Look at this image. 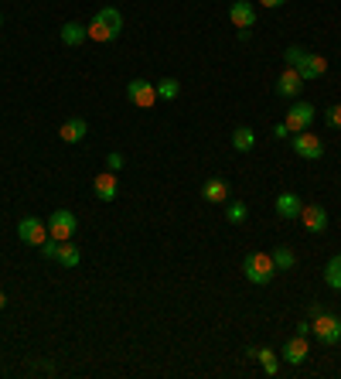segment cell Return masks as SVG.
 <instances>
[{
  "mask_svg": "<svg viewBox=\"0 0 341 379\" xmlns=\"http://www.w3.org/2000/svg\"><path fill=\"white\" fill-rule=\"evenodd\" d=\"M89 28V41H113L120 38V31H123V14L116 11V7H99L96 11V18L86 24Z\"/></svg>",
  "mask_w": 341,
  "mask_h": 379,
  "instance_id": "obj_1",
  "label": "cell"
},
{
  "mask_svg": "<svg viewBox=\"0 0 341 379\" xmlns=\"http://www.w3.org/2000/svg\"><path fill=\"white\" fill-rule=\"evenodd\" d=\"M243 273H246L249 284L266 287L273 277H277V264H273V256H270V253L253 249V253H246V260H243Z\"/></svg>",
  "mask_w": 341,
  "mask_h": 379,
  "instance_id": "obj_2",
  "label": "cell"
},
{
  "mask_svg": "<svg viewBox=\"0 0 341 379\" xmlns=\"http://www.w3.org/2000/svg\"><path fill=\"white\" fill-rule=\"evenodd\" d=\"M311 335L321 341V345H338L341 341V318L335 315H318V318H311Z\"/></svg>",
  "mask_w": 341,
  "mask_h": 379,
  "instance_id": "obj_3",
  "label": "cell"
},
{
  "mask_svg": "<svg viewBox=\"0 0 341 379\" xmlns=\"http://www.w3.org/2000/svg\"><path fill=\"white\" fill-rule=\"evenodd\" d=\"M76 229H79V219L69 209H58V212H52V215H48V236H52V239H58V243L72 239V236H76Z\"/></svg>",
  "mask_w": 341,
  "mask_h": 379,
  "instance_id": "obj_4",
  "label": "cell"
},
{
  "mask_svg": "<svg viewBox=\"0 0 341 379\" xmlns=\"http://www.w3.org/2000/svg\"><path fill=\"white\" fill-rule=\"evenodd\" d=\"M290 147H294V154H297V157H304V161H321V157H324L321 137H314L311 130L294 133V137H290Z\"/></svg>",
  "mask_w": 341,
  "mask_h": 379,
  "instance_id": "obj_5",
  "label": "cell"
},
{
  "mask_svg": "<svg viewBox=\"0 0 341 379\" xmlns=\"http://www.w3.org/2000/svg\"><path fill=\"white\" fill-rule=\"evenodd\" d=\"M18 236H21V243H28V247H41V243L48 239V222L28 215V219L18 222Z\"/></svg>",
  "mask_w": 341,
  "mask_h": 379,
  "instance_id": "obj_6",
  "label": "cell"
},
{
  "mask_svg": "<svg viewBox=\"0 0 341 379\" xmlns=\"http://www.w3.org/2000/svg\"><path fill=\"white\" fill-rule=\"evenodd\" d=\"M127 99H130L133 106H140V110H151L154 103H157V89H154V82L133 79V82H127Z\"/></svg>",
  "mask_w": 341,
  "mask_h": 379,
  "instance_id": "obj_7",
  "label": "cell"
},
{
  "mask_svg": "<svg viewBox=\"0 0 341 379\" xmlns=\"http://www.w3.org/2000/svg\"><path fill=\"white\" fill-rule=\"evenodd\" d=\"M284 123L290 127V133L311 130V123H314V106H311V103H294V106L287 110Z\"/></svg>",
  "mask_w": 341,
  "mask_h": 379,
  "instance_id": "obj_8",
  "label": "cell"
},
{
  "mask_svg": "<svg viewBox=\"0 0 341 379\" xmlns=\"http://www.w3.org/2000/svg\"><path fill=\"white\" fill-rule=\"evenodd\" d=\"M93 191H96V198H99V202H116V195H120L116 171H103V174H96Z\"/></svg>",
  "mask_w": 341,
  "mask_h": 379,
  "instance_id": "obj_9",
  "label": "cell"
},
{
  "mask_svg": "<svg viewBox=\"0 0 341 379\" xmlns=\"http://www.w3.org/2000/svg\"><path fill=\"white\" fill-rule=\"evenodd\" d=\"M273 209H277L280 219H301L304 202H301V195H297V191H280V195H277V202H273Z\"/></svg>",
  "mask_w": 341,
  "mask_h": 379,
  "instance_id": "obj_10",
  "label": "cell"
},
{
  "mask_svg": "<svg viewBox=\"0 0 341 379\" xmlns=\"http://www.w3.org/2000/svg\"><path fill=\"white\" fill-rule=\"evenodd\" d=\"M229 195H232V188H229L226 178H209V181L202 185V198H205L209 205H226Z\"/></svg>",
  "mask_w": 341,
  "mask_h": 379,
  "instance_id": "obj_11",
  "label": "cell"
},
{
  "mask_svg": "<svg viewBox=\"0 0 341 379\" xmlns=\"http://www.w3.org/2000/svg\"><path fill=\"white\" fill-rule=\"evenodd\" d=\"M273 89H277V96H280V99H294V96L301 93L304 89V79H301V72H297V69H284V72H280V79H277V86H273Z\"/></svg>",
  "mask_w": 341,
  "mask_h": 379,
  "instance_id": "obj_12",
  "label": "cell"
},
{
  "mask_svg": "<svg viewBox=\"0 0 341 379\" xmlns=\"http://www.w3.org/2000/svg\"><path fill=\"white\" fill-rule=\"evenodd\" d=\"M58 137H62L65 144H82V140L89 137V123H86L82 116H72V120H65V123L58 127Z\"/></svg>",
  "mask_w": 341,
  "mask_h": 379,
  "instance_id": "obj_13",
  "label": "cell"
},
{
  "mask_svg": "<svg viewBox=\"0 0 341 379\" xmlns=\"http://www.w3.org/2000/svg\"><path fill=\"white\" fill-rule=\"evenodd\" d=\"M229 18H232L236 28H256V7H253L249 0H232Z\"/></svg>",
  "mask_w": 341,
  "mask_h": 379,
  "instance_id": "obj_14",
  "label": "cell"
},
{
  "mask_svg": "<svg viewBox=\"0 0 341 379\" xmlns=\"http://www.w3.org/2000/svg\"><path fill=\"white\" fill-rule=\"evenodd\" d=\"M301 222L307 232H324V229H328V209H324V205H304Z\"/></svg>",
  "mask_w": 341,
  "mask_h": 379,
  "instance_id": "obj_15",
  "label": "cell"
},
{
  "mask_svg": "<svg viewBox=\"0 0 341 379\" xmlns=\"http://www.w3.org/2000/svg\"><path fill=\"white\" fill-rule=\"evenodd\" d=\"M280 356H284V362H290V366H304L307 356H311V352H307V335H294V339L284 345Z\"/></svg>",
  "mask_w": 341,
  "mask_h": 379,
  "instance_id": "obj_16",
  "label": "cell"
},
{
  "mask_svg": "<svg viewBox=\"0 0 341 379\" xmlns=\"http://www.w3.org/2000/svg\"><path fill=\"white\" fill-rule=\"evenodd\" d=\"M297 72H301L304 82H311V79H321L324 72H328V58H324V55H314V52H307Z\"/></svg>",
  "mask_w": 341,
  "mask_h": 379,
  "instance_id": "obj_17",
  "label": "cell"
},
{
  "mask_svg": "<svg viewBox=\"0 0 341 379\" xmlns=\"http://www.w3.org/2000/svg\"><path fill=\"white\" fill-rule=\"evenodd\" d=\"M82 41H89V28H86V24H79V21H69V24H62V45H69V48H79Z\"/></svg>",
  "mask_w": 341,
  "mask_h": 379,
  "instance_id": "obj_18",
  "label": "cell"
},
{
  "mask_svg": "<svg viewBox=\"0 0 341 379\" xmlns=\"http://www.w3.org/2000/svg\"><path fill=\"white\" fill-rule=\"evenodd\" d=\"M55 264H62V266H65V270H76V266L82 264V253H79V247H72V239H65V243H58Z\"/></svg>",
  "mask_w": 341,
  "mask_h": 379,
  "instance_id": "obj_19",
  "label": "cell"
},
{
  "mask_svg": "<svg viewBox=\"0 0 341 379\" xmlns=\"http://www.w3.org/2000/svg\"><path fill=\"white\" fill-rule=\"evenodd\" d=\"M232 147L239 154H249L256 147V130H253V127H236V130H232Z\"/></svg>",
  "mask_w": 341,
  "mask_h": 379,
  "instance_id": "obj_20",
  "label": "cell"
},
{
  "mask_svg": "<svg viewBox=\"0 0 341 379\" xmlns=\"http://www.w3.org/2000/svg\"><path fill=\"white\" fill-rule=\"evenodd\" d=\"M249 356L263 362L266 376H277V373H280V362H277V352H273V349H249Z\"/></svg>",
  "mask_w": 341,
  "mask_h": 379,
  "instance_id": "obj_21",
  "label": "cell"
},
{
  "mask_svg": "<svg viewBox=\"0 0 341 379\" xmlns=\"http://www.w3.org/2000/svg\"><path fill=\"white\" fill-rule=\"evenodd\" d=\"M270 256H273V264H277V273H287V270L297 266V256H294V249L290 247H277Z\"/></svg>",
  "mask_w": 341,
  "mask_h": 379,
  "instance_id": "obj_22",
  "label": "cell"
},
{
  "mask_svg": "<svg viewBox=\"0 0 341 379\" xmlns=\"http://www.w3.org/2000/svg\"><path fill=\"white\" fill-rule=\"evenodd\" d=\"M324 284L331 287V290H341V253H335L328 266H324Z\"/></svg>",
  "mask_w": 341,
  "mask_h": 379,
  "instance_id": "obj_23",
  "label": "cell"
},
{
  "mask_svg": "<svg viewBox=\"0 0 341 379\" xmlns=\"http://www.w3.org/2000/svg\"><path fill=\"white\" fill-rule=\"evenodd\" d=\"M154 89H157V99H178L181 82L178 79H161V82H154Z\"/></svg>",
  "mask_w": 341,
  "mask_h": 379,
  "instance_id": "obj_24",
  "label": "cell"
},
{
  "mask_svg": "<svg viewBox=\"0 0 341 379\" xmlns=\"http://www.w3.org/2000/svg\"><path fill=\"white\" fill-rule=\"evenodd\" d=\"M246 215H249V205H246V202H229L226 219L232 222V226H243V222H246Z\"/></svg>",
  "mask_w": 341,
  "mask_h": 379,
  "instance_id": "obj_25",
  "label": "cell"
},
{
  "mask_svg": "<svg viewBox=\"0 0 341 379\" xmlns=\"http://www.w3.org/2000/svg\"><path fill=\"white\" fill-rule=\"evenodd\" d=\"M304 55H307V48H297V45H290L284 52V62H287V69H301V62Z\"/></svg>",
  "mask_w": 341,
  "mask_h": 379,
  "instance_id": "obj_26",
  "label": "cell"
},
{
  "mask_svg": "<svg viewBox=\"0 0 341 379\" xmlns=\"http://www.w3.org/2000/svg\"><path fill=\"white\" fill-rule=\"evenodd\" d=\"M324 123H328L331 130H341V103H335V106L324 110Z\"/></svg>",
  "mask_w": 341,
  "mask_h": 379,
  "instance_id": "obj_27",
  "label": "cell"
},
{
  "mask_svg": "<svg viewBox=\"0 0 341 379\" xmlns=\"http://www.w3.org/2000/svg\"><path fill=\"white\" fill-rule=\"evenodd\" d=\"M123 164H127V161H123V154H120V151L106 154V171H116V174H120V171H123Z\"/></svg>",
  "mask_w": 341,
  "mask_h": 379,
  "instance_id": "obj_28",
  "label": "cell"
},
{
  "mask_svg": "<svg viewBox=\"0 0 341 379\" xmlns=\"http://www.w3.org/2000/svg\"><path fill=\"white\" fill-rule=\"evenodd\" d=\"M41 256H45V260H55V253H58V239H52V236H48V239H45V243H41Z\"/></svg>",
  "mask_w": 341,
  "mask_h": 379,
  "instance_id": "obj_29",
  "label": "cell"
},
{
  "mask_svg": "<svg viewBox=\"0 0 341 379\" xmlns=\"http://www.w3.org/2000/svg\"><path fill=\"white\" fill-rule=\"evenodd\" d=\"M273 137H277V140H290L294 133H290V127H287V123H277V127H273Z\"/></svg>",
  "mask_w": 341,
  "mask_h": 379,
  "instance_id": "obj_30",
  "label": "cell"
},
{
  "mask_svg": "<svg viewBox=\"0 0 341 379\" xmlns=\"http://www.w3.org/2000/svg\"><path fill=\"white\" fill-rule=\"evenodd\" d=\"M321 311H324L321 304H311V307H307V318H318V315H321Z\"/></svg>",
  "mask_w": 341,
  "mask_h": 379,
  "instance_id": "obj_31",
  "label": "cell"
},
{
  "mask_svg": "<svg viewBox=\"0 0 341 379\" xmlns=\"http://www.w3.org/2000/svg\"><path fill=\"white\" fill-rule=\"evenodd\" d=\"M297 335H311V322H307V318L297 324Z\"/></svg>",
  "mask_w": 341,
  "mask_h": 379,
  "instance_id": "obj_32",
  "label": "cell"
},
{
  "mask_svg": "<svg viewBox=\"0 0 341 379\" xmlns=\"http://www.w3.org/2000/svg\"><path fill=\"white\" fill-rule=\"evenodd\" d=\"M260 4H263V7H284L287 0H260Z\"/></svg>",
  "mask_w": 341,
  "mask_h": 379,
  "instance_id": "obj_33",
  "label": "cell"
},
{
  "mask_svg": "<svg viewBox=\"0 0 341 379\" xmlns=\"http://www.w3.org/2000/svg\"><path fill=\"white\" fill-rule=\"evenodd\" d=\"M4 307H7V294L0 290V311H4Z\"/></svg>",
  "mask_w": 341,
  "mask_h": 379,
  "instance_id": "obj_34",
  "label": "cell"
},
{
  "mask_svg": "<svg viewBox=\"0 0 341 379\" xmlns=\"http://www.w3.org/2000/svg\"><path fill=\"white\" fill-rule=\"evenodd\" d=\"M0 28H4V14H0Z\"/></svg>",
  "mask_w": 341,
  "mask_h": 379,
  "instance_id": "obj_35",
  "label": "cell"
}]
</instances>
